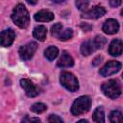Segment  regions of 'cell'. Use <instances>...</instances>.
<instances>
[{"label": "cell", "instance_id": "1", "mask_svg": "<svg viewBox=\"0 0 123 123\" xmlns=\"http://www.w3.org/2000/svg\"><path fill=\"white\" fill-rule=\"evenodd\" d=\"M11 16H12V21L19 28H26L29 25V22H30L29 12L27 9L25 8V6L21 3L17 4L14 7Z\"/></svg>", "mask_w": 123, "mask_h": 123}, {"label": "cell", "instance_id": "2", "mask_svg": "<svg viewBox=\"0 0 123 123\" xmlns=\"http://www.w3.org/2000/svg\"><path fill=\"white\" fill-rule=\"evenodd\" d=\"M91 106V100L88 96H81L77 98L71 106V113L73 115H80L86 112Z\"/></svg>", "mask_w": 123, "mask_h": 123}, {"label": "cell", "instance_id": "3", "mask_svg": "<svg viewBox=\"0 0 123 123\" xmlns=\"http://www.w3.org/2000/svg\"><path fill=\"white\" fill-rule=\"evenodd\" d=\"M60 82L63 87H65L67 90L74 92L78 90L79 88V83L77 78L68 71H63L60 75Z\"/></svg>", "mask_w": 123, "mask_h": 123}, {"label": "cell", "instance_id": "4", "mask_svg": "<svg viewBox=\"0 0 123 123\" xmlns=\"http://www.w3.org/2000/svg\"><path fill=\"white\" fill-rule=\"evenodd\" d=\"M101 89H102L103 93L111 99L117 98L121 93L120 85L118 84V82L116 80H109L108 82L104 83L101 86Z\"/></svg>", "mask_w": 123, "mask_h": 123}, {"label": "cell", "instance_id": "5", "mask_svg": "<svg viewBox=\"0 0 123 123\" xmlns=\"http://www.w3.org/2000/svg\"><path fill=\"white\" fill-rule=\"evenodd\" d=\"M37 49V43L34 42V41L21 46L19 48V56H20L21 60H23V61L30 60L34 56Z\"/></svg>", "mask_w": 123, "mask_h": 123}, {"label": "cell", "instance_id": "6", "mask_svg": "<svg viewBox=\"0 0 123 123\" xmlns=\"http://www.w3.org/2000/svg\"><path fill=\"white\" fill-rule=\"evenodd\" d=\"M120 68H121V63L119 62H117V61H110L100 69L99 73L103 77H108V76H111V75L115 74L116 72H118Z\"/></svg>", "mask_w": 123, "mask_h": 123}, {"label": "cell", "instance_id": "7", "mask_svg": "<svg viewBox=\"0 0 123 123\" xmlns=\"http://www.w3.org/2000/svg\"><path fill=\"white\" fill-rule=\"evenodd\" d=\"M20 85L22 88L24 89L25 93L29 97H36L37 95L39 94V88L29 79H21L20 80Z\"/></svg>", "mask_w": 123, "mask_h": 123}, {"label": "cell", "instance_id": "8", "mask_svg": "<svg viewBox=\"0 0 123 123\" xmlns=\"http://www.w3.org/2000/svg\"><path fill=\"white\" fill-rule=\"evenodd\" d=\"M106 13V10L101 6H94L90 10H87V12H84L82 14L83 18L87 19H97L101 16H103Z\"/></svg>", "mask_w": 123, "mask_h": 123}, {"label": "cell", "instance_id": "9", "mask_svg": "<svg viewBox=\"0 0 123 123\" xmlns=\"http://www.w3.org/2000/svg\"><path fill=\"white\" fill-rule=\"evenodd\" d=\"M102 30L104 33L108 34V35H113L116 34L119 30V24L115 19H108L104 22L103 26H102Z\"/></svg>", "mask_w": 123, "mask_h": 123}, {"label": "cell", "instance_id": "10", "mask_svg": "<svg viewBox=\"0 0 123 123\" xmlns=\"http://www.w3.org/2000/svg\"><path fill=\"white\" fill-rule=\"evenodd\" d=\"M0 37H1V45L4 47H8L12 44L15 38V34L12 29H7L2 31Z\"/></svg>", "mask_w": 123, "mask_h": 123}, {"label": "cell", "instance_id": "11", "mask_svg": "<svg viewBox=\"0 0 123 123\" xmlns=\"http://www.w3.org/2000/svg\"><path fill=\"white\" fill-rule=\"evenodd\" d=\"M122 52H123V42L120 39H113L109 46V53L113 57H117L120 56Z\"/></svg>", "mask_w": 123, "mask_h": 123}, {"label": "cell", "instance_id": "12", "mask_svg": "<svg viewBox=\"0 0 123 123\" xmlns=\"http://www.w3.org/2000/svg\"><path fill=\"white\" fill-rule=\"evenodd\" d=\"M34 18L38 22H48L54 19V13L48 10H41L34 15Z\"/></svg>", "mask_w": 123, "mask_h": 123}, {"label": "cell", "instance_id": "13", "mask_svg": "<svg viewBox=\"0 0 123 123\" xmlns=\"http://www.w3.org/2000/svg\"><path fill=\"white\" fill-rule=\"evenodd\" d=\"M73 64H74V61L72 57L66 51H63L58 61V66L62 68H65V67H70Z\"/></svg>", "mask_w": 123, "mask_h": 123}, {"label": "cell", "instance_id": "14", "mask_svg": "<svg viewBox=\"0 0 123 123\" xmlns=\"http://www.w3.org/2000/svg\"><path fill=\"white\" fill-rule=\"evenodd\" d=\"M95 50H97L93 40H86L81 45V53L83 56H89Z\"/></svg>", "mask_w": 123, "mask_h": 123}, {"label": "cell", "instance_id": "15", "mask_svg": "<svg viewBox=\"0 0 123 123\" xmlns=\"http://www.w3.org/2000/svg\"><path fill=\"white\" fill-rule=\"evenodd\" d=\"M33 35L35 37V38H37L39 41H44L46 38V35H47V29L45 26L43 25H38L36 26L34 28L33 31Z\"/></svg>", "mask_w": 123, "mask_h": 123}, {"label": "cell", "instance_id": "16", "mask_svg": "<svg viewBox=\"0 0 123 123\" xmlns=\"http://www.w3.org/2000/svg\"><path fill=\"white\" fill-rule=\"evenodd\" d=\"M92 117L96 123H105V113H104L103 108L102 107L96 108L94 112H93Z\"/></svg>", "mask_w": 123, "mask_h": 123}, {"label": "cell", "instance_id": "17", "mask_svg": "<svg viewBox=\"0 0 123 123\" xmlns=\"http://www.w3.org/2000/svg\"><path fill=\"white\" fill-rule=\"evenodd\" d=\"M59 55V50L56 46H49L45 51H44V56L46 57L47 60L53 61L55 60Z\"/></svg>", "mask_w": 123, "mask_h": 123}, {"label": "cell", "instance_id": "18", "mask_svg": "<svg viewBox=\"0 0 123 123\" xmlns=\"http://www.w3.org/2000/svg\"><path fill=\"white\" fill-rule=\"evenodd\" d=\"M109 117L111 123H123V114L119 111H112Z\"/></svg>", "mask_w": 123, "mask_h": 123}, {"label": "cell", "instance_id": "19", "mask_svg": "<svg viewBox=\"0 0 123 123\" xmlns=\"http://www.w3.org/2000/svg\"><path fill=\"white\" fill-rule=\"evenodd\" d=\"M46 109H47V107L43 103H35L31 107V111H34L35 113H41V112L45 111Z\"/></svg>", "mask_w": 123, "mask_h": 123}, {"label": "cell", "instance_id": "20", "mask_svg": "<svg viewBox=\"0 0 123 123\" xmlns=\"http://www.w3.org/2000/svg\"><path fill=\"white\" fill-rule=\"evenodd\" d=\"M72 36H73V31H72L71 29H68V28H67V29H65V30L62 31V33L59 35L58 38H59L60 40L64 41V40L70 39V38L72 37Z\"/></svg>", "mask_w": 123, "mask_h": 123}, {"label": "cell", "instance_id": "21", "mask_svg": "<svg viewBox=\"0 0 123 123\" xmlns=\"http://www.w3.org/2000/svg\"><path fill=\"white\" fill-rule=\"evenodd\" d=\"M93 41H94V44H95L96 48L99 49V48L103 47L104 44H106L107 38H106L105 37H102V36H96L95 38L93 39Z\"/></svg>", "mask_w": 123, "mask_h": 123}, {"label": "cell", "instance_id": "22", "mask_svg": "<svg viewBox=\"0 0 123 123\" xmlns=\"http://www.w3.org/2000/svg\"><path fill=\"white\" fill-rule=\"evenodd\" d=\"M62 23H56L52 26L51 28V33L54 37H59V35L62 33Z\"/></svg>", "mask_w": 123, "mask_h": 123}, {"label": "cell", "instance_id": "23", "mask_svg": "<svg viewBox=\"0 0 123 123\" xmlns=\"http://www.w3.org/2000/svg\"><path fill=\"white\" fill-rule=\"evenodd\" d=\"M89 2L88 1H76V6L80 11L83 12H87V8H88Z\"/></svg>", "mask_w": 123, "mask_h": 123}, {"label": "cell", "instance_id": "24", "mask_svg": "<svg viewBox=\"0 0 123 123\" xmlns=\"http://www.w3.org/2000/svg\"><path fill=\"white\" fill-rule=\"evenodd\" d=\"M22 123H41V121L37 117H30L28 115H25L22 120Z\"/></svg>", "mask_w": 123, "mask_h": 123}, {"label": "cell", "instance_id": "25", "mask_svg": "<svg viewBox=\"0 0 123 123\" xmlns=\"http://www.w3.org/2000/svg\"><path fill=\"white\" fill-rule=\"evenodd\" d=\"M48 123H63L62 118L56 114H51L48 117Z\"/></svg>", "mask_w": 123, "mask_h": 123}, {"label": "cell", "instance_id": "26", "mask_svg": "<svg viewBox=\"0 0 123 123\" xmlns=\"http://www.w3.org/2000/svg\"><path fill=\"white\" fill-rule=\"evenodd\" d=\"M110 5L111 7H113V8H115V7H118V6L121 5V1L120 0H111L110 1Z\"/></svg>", "mask_w": 123, "mask_h": 123}, {"label": "cell", "instance_id": "27", "mask_svg": "<svg viewBox=\"0 0 123 123\" xmlns=\"http://www.w3.org/2000/svg\"><path fill=\"white\" fill-rule=\"evenodd\" d=\"M81 27H82V28H83V29H84L85 31H89V30H90V29L92 28V27H91L90 25H87L86 23H85V24L83 23V24L81 25Z\"/></svg>", "mask_w": 123, "mask_h": 123}, {"label": "cell", "instance_id": "28", "mask_svg": "<svg viewBox=\"0 0 123 123\" xmlns=\"http://www.w3.org/2000/svg\"><path fill=\"white\" fill-rule=\"evenodd\" d=\"M101 60H102V58L98 56L97 58H95V59H94V61H93V62H92V64H93V65H97L98 63H100V62H100Z\"/></svg>", "mask_w": 123, "mask_h": 123}, {"label": "cell", "instance_id": "29", "mask_svg": "<svg viewBox=\"0 0 123 123\" xmlns=\"http://www.w3.org/2000/svg\"><path fill=\"white\" fill-rule=\"evenodd\" d=\"M77 123H88L86 120H85V119H82V120H79Z\"/></svg>", "mask_w": 123, "mask_h": 123}, {"label": "cell", "instance_id": "30", "mask_svg": "<svg viewBox=\"0 0 123 123\" xmlns=\"http://www.w3.org/2000/svg\"><path fill=\"white\" fill-rule=\"evenodd\" d=\"M121 15H122V16H123V9H122V10H121Z\"/></svg>", "mask_w": 123, "mask_h": 123}, {"label": "cell", "instance_id": "31", "mask_svg": "<svg viewBox=\"0 0 123 123\" xmlns=\"http://www.w3.org/2000/svg\"><path fill=\"white\" fill-rule=\"evenodd\" d=\"M122 78H123V73H122Z\"/></svg>", "mask_w": 123, "mask_h": 123}]
</instances>
